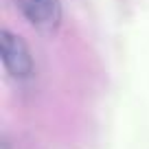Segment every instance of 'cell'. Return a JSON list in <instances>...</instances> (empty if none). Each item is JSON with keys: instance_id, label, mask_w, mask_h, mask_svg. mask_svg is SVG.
<instances>
[{"instance_id": "cell-2", "label": "cell", "mask_w": 149, "mask_h": 149, "mask_svg": "<svg viewBox=\"0 0 149 149\" xmlns=\"http://www.w3.org/2000/svg\"><path fill=\"white\" fill-rule=\"evenodd\" d=\"M33 29L40 33L57 31L61 22V2L59 0H15Z\"/></svg>"}, {"instance_id": "cell-1", "label": "cell", "mask_w": 149, "mask_h": 149, "mask_svg": "<svg viewBox=\"0 0 149 149\" xmlns=\"http://www.w3.org/2000/svg\"><path fill=\"white\" fill-rule=\"evenodd\" d=\"M0 51H2V64L13 79H29L33 74L35 66H33L31 51L20 35L2 29L0 31Z\"/></svg>"}]
</instances>
